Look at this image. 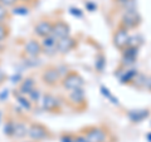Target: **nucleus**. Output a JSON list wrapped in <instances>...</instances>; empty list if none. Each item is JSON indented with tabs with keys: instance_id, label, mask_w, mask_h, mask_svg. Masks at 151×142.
<instances>
[{
	"instance_id": "f257e3e1",
	"label": "nucleus",
	"mask_w": 151,
	"mask_h": 142,
	"mask_svg": "<svg viewBox=\"0 0 151 142\" xmlns=\"http://www.w3.org/2000/svg\"><path fill=\"white\" fill-rule=\"evenodd\" d=\"M62 73L59 68L54 64H47L40 69L39 79L40 82L48 88H57L60 86V80H62Z\"/></svg>"
},
{
	"instance_id": "f03ea898",
	"label": "nucleus",
	"mask_w": 151,
	"mask_h": 142,
	"mask_svg": "<svg viewBox=\"0 0 151 142\" xmlns=\"http://www.w3.org/2000/svg\"><path fill=\"white\" fill-rule=\"evenodd\" d=\"M64 103H67V106L76 112H83L87 108V96L84 92V88L73 89V91L67 92Z\"/></svg>"
},
{
	"instance_id": "7ed1b4c3",
	"label": "nucleus",
	"mask_w": 151,
	"mask_h": 142,
	"mask_svg": "<svg viewBox=\"0 0 151 142\" xmlns=\"http://www.w3.org/2000/svg\"><path fill=\"white\" fill-rule=\"evenodd\" d=\"M53 138V133L45 125L38 121H30L28 128V140L32 142H43Z\"/></svg>"
},
{
	"instance_id": "20e7f679",
	"label": "nucleus",
	"mask_w": 151,
	"mask_h": 142,
	"mask_svg": "<svg viewBox=\"0 0 151 142\" xmlns=\"http://www.w3.org/2000/svg\"><path fill=\"white\" fill-rule=\"evenodd\" d=\"M42 110L52 115H59L63 111V101L52 92H44L40 99Z\"/></svg>"
},
{
	"instance_id": "39448f33",
	"label": "nucleus",
	"mask_w": 151,
	"mask_h": 142,
	"mask_svg": "<svg viewBox=\"0 0 151 142\" xmlns=\"http://www.w3.org/2000/svg\"><path fill=\"white\" fill-rule=\"evenodd\" d=\"M60 87L67 92L73 91V89L84 88V78L77 70L69 69L63 74L62 80H60Z\"/></svg>"
},
{
	"instance_id": "423d86ee",
	"label": "nucleus",
	"mask_w": 151,
	"mask_h": 142,
	"mask_svg": "<svg viewBox=\"0 0 151 142\" xmlns=\"http://www.w3.org/2000/svg\"><path fill=\"white\" fill-rule=\"evenodd\" d=\"M87 142H107L110 133L107 128L102 126H88L79 132Z\"/></svg>"
},
{
	"instance_id": "0eeeda50",
	"label": "nucleus",
	"mask_w": 151,
	"mask_h": 142,
	"mask_svg": "<svg viewBox=\"0 0 151 142\" xmlns=\"http://www.w3.org/2000/svg\"><path fill=\"white\" fill-rule=\"evenodd\" d=\"M130 30H127L126 28L122 25H117V28L112 33V44L116 49H119L120 52L124 50L130 43Z\"/></svg>"
},
{
	"instance_id": "6e6552de",
	"label": "nucleus",
	"mask_w": 151,
	"mask_h": 142,
	"mask_svg": "<svg viewBox=\"0 0 151 142\" xmlns=\"http://www.w3.org/2000/svg\"><path fill=\"white\" fill-rule=\"evenodd\" d=\"M53 33V20L49 18L39 19L34 27H33V34L37 39H43V38L50 35Z\"/></svg>"
},
{
	"instance_id": "1a4fd4ad",
	"label": "nucleus",
	"mask_w": 151,
	"mask_h": 142,
	"mask_svg": "<svg viewBox=\"0 0 151 142\" xmlns=\"http://www.w3.org/2000/svg\"><path fill=\"white\" fill-rule=\"evenodd\" d=\"M141 20H142V19H141V15L136 9L135 10H126L124 14H122L119 24L122 25L124 28H126L127 30H134L136 28L140 27Z\"/></svg>"
},
{
	"instance_id": "9d476101",
	"label": "nucleus",
	"mask_w": 151,
	"mask_h": 142,
	"mask_svg": "<svg viewBox=\"0 0 151 142\" xmlns=\"http://www.w3.org/2000/svg\"><path fill=\"white\" fill-rule=\"evenodd\" d=\"M139 47L134 45H127L124 50H121V63L124 68H131L136 63L139 57Z\"/></svg>"
},
{
	"instance_id": "9b49d317",
	"label": "nucleus",
	"mask_w": 151,
	"mask_h": 142,
	"mask_svg": "<svg viewBox=\"0 0 151 142\" xmlns=\"http://www.w3.org/2000/svg\"><path fill=\"white\" fill-rule=\"evenodd\" d=\"M23 53L29 58H38L39 55L44 53V49L42 47V43L37 38H30L28 39L24 45H23Z\"/></svg>"
},
{
	"instance_id": "f8f14e48",
	"label": "nucleus",
	"mask_w": 151,
	"mask_h": 142,
	"mask_svg": "<svg viewBox=\"0 0 151 142\" xmlns=\"http://www.w3.org/2000/svg\"><path fill=\"white\" fill-rule=\"evenodd\" d=\"M77 47H78V39L72 37V35H69L67 38H63V39L58 40V44H57V53L60 54V55H67L70 53V52H73Z\"/></svg>"
},
{
	"instance_id": "ddd939ff",
	"label": "nucleus",
	"mask_w": 151,
	"mask_h": 142,
	"mask_svg": "<svg viewBox=\"0 0 151 142\" xmlns=\"http://www.w3.org/2000/svg\"><path fill=\"white\" fill-rule=\"evenodd\" d=\"M70 32H72L70 25L64 20V19L58 18V19H55V20H53V33H52V34H53L58 40L69 37Z\"/></svg>"
},
{
	"instance_id": "4468645a",
	"label": "nucleus",
	"mask_w": 151,
	"mask_h": 142,
	"mask_svg": "<svg viewBox=\"0 0 151 142\" xmlns=\"http://www.w3.org/2000/svg\"><path fill=\"white\" fill-rule=\"evenodd\" d=\"M35 88H37V79L34 78V75H27V77H23L20 83L18 84L17 91L20 94H23V96H28Z\"/></svg>"
},
{
	"instance_id": "2eb2a0df",
	"label": "nucleus",
	"mask_w": 151,
	"mask_h": 142,
	"mask_svg": "<svg viewBox=\"0 0 151 142\" xmlns=\"http://www.w3.org/2000/svg\"><path fill=\"white\" fill-rule=\"evenodd\" d=\"M117 75H119V79L122 84H129V86H132L135 78L139 75V70L135 68H124L122 65H120V70H117Z\"/></svg>"
},
{
	"instance_id": "dca6fc26",
	"label": "nucleus",
	"mask_w": 151,
	"mask_h": 142,
	"mask_svg": "<svg viewBox=\"0 0 151 142\" xmlns=\"http://www.w3.org/2000/svg\"><path fill=\"white\" fill-rule=\"evenodd\" d=\"M127 118L132 122V123H140V122L145 121L146 118H149L150 111L147 108H140V110H130L127 111Z\"/></svg>"
},
{
	"instance_id": "f3484780",
	"label": "nucleus",
	"mask_w": 151,
	"mask_h": 142,
	"mask_svg": "<svg viewBox=\"0 0 151 142\" xmlns=\"http://www.w3.org/2000/svg\"><path fill=\"white\" fill-rule=\"evenodd\" d=\"M28 128H29V122H27L25 120H23V118H17L14 138L15 140L28 138Z\"/></svg>"
},
{
	"instance_id": "a211bd4d",
	"label": "nucleus",
	"mask_w": 151,
	"mask_h": 142,
	"mask_svg": "<svg viewBox=\"0 0 151 142\" xmlns=\"http://www.w3.org/2000/svg\"><path fill=\"white\" fill-rule=\"evenodd\" d=\"M15 121L17 118L10 113H8L4 120V136L8 138H14V132H15Z\"/></svg>"
},
{
	"instance_id": "6ab92c4d",
	"label": "nucleus",
	"mask_w": 151,
	"mask_h": 142,
	"mask_svg": "<svg viewBox=\"0 0 151 142\" xmlns=\"http://www.w3.org/2000/svg\"><path fill=\"white\" fill-rule=\"evenodd\" d=\"M40 43H42V47H43L44 49V53L47 52H54L57 54V44H58V39L53 35L50 34L48 37L43 38V39H40Z\"/></svg>"
},
{
	"instance_id": "aec40b11",
	"label": "nucleus",
	"mask_w": 151,
	"mask_h": 142,
	"mask_svg": "<svg viewBox=\"0 0 151 142\" xmlns=\"http://www.w3.org/2000/svg\"><path fill=\"white\" fill-rule=\"evenodd\" d=\"M14 97H15L18 103L23 108H24L25 111H32V108H33V106H34V105L30 102V99L28 98V96H23V94H20L18 91H14Z\"/></svg>"
},
{
	"instance_id": "412c9836",
	"label": "nucleus",
	"mask_w": 151,
	"mask_h": 142,
	"mask_svg": "<svg viewBox=\"0 0 151 142\" xmlns=\"http://www.w3.org/2000/svg\"><path fill=\"white\" fill-rule=\"evenodd\" d=\"M32 10V6L30 5H27V4H22L19 3L18 5H15L13 9H10V11L13 15H19V16H24L28 15Z\"/></svg>"
},
{
	"instance_id": "4be33fe9",
	"label": "nucleus",
	"mask_w": 151,
	"mask_h": 142,
	"mask_svg": "<svg viewBox=\"0 0 151 142\" xmlns=\"http://www.w3.org/2000/svg\"><path fill=\"white\" fill-rule=\"evenodd\" d=\"M12 33V28L9 23H0V43L5 42Z\"/></svg>"
},
{
	"instance_id": "5701e85b",
	"label": "nucleus",
	"mask_w": 151,
	"mask_h": 142,
	"mask_svg": "<svg viewBox=\"0 0 151 142\" xmlns=\"http://www.w3.org/2000/svg\"><path fill=\"white\" fill-rule=\"evenodd\" d=\"M105 67H106V57L102 53H100L96 57V59H94V68H96L98 73H102Z\"/></svg>"
},
{
	"instance_id": "b1692460",
	"label": "nucleus",
	"mask_w": 151,
	"mask_h": 142,
	"mask_svg": "<svg viewBox=\"0 0 151 142\" xmlns=\"http://www.w3.org/2000/svg\"><path fill=\"white\" fill-rule=\"evenodd\" d=\"M12 15L13 14L9 9L0 5V23H9V20L12 19Z\"/></svg>"
},
{
	"instance_id": "393cba45",
	"label": "nucleus",
	"mask_w": 151,
	"mask_h": 142,
	"mask_svg": "<svg viewBox=\"0 0 151 142\" xmlns=\"http://www.w3.org/2000/svg\"><path fill=\"white\" fill-rule=\"evenodd\" d=\"M42 93L39 89L35 88L33 92H30L29 94H28V98L30 99V102L33 103V105H38V103H40V99H42Z\"/></svg>"
},
{
	"instance_id": "a878e982",
	"label": "nucleus",
	"mask_w": 151,
	"mask_h": 142,
	"mask_svg": "<svg viewBox=\"0 0 151 142\" xmlns=\"http://www.w3.org/2000/svg\"><path fill=\"white\" fill-rule=\"evenodd\" d=\"M100 89H101L102 96H105L107 99H110V101H112L113 105H119V99L113 97V94L110 92V89H108L107 87H105V86H101V88H100Z\"/></svg>"
},
{
	"instance_id": "bb28decb",
	"label": "nucleus",
	"mask_w": 151,
	"mask_h": 142,
	"mask_svg": "<svg viewBox=\"0 0 151 142\" xmlns=\"http://www.w3.org/2000/svg\"><path fill=\"white\" fill-rule=\"evenodd\" d=\"M60 142H76V135L69 133V132H63L59 137Z\"/></svg>"
},
{
	"instance_id": "cd10ccee",
	"label": "nucleus",
	"mask_w": 151,
	"mask_h": 142,
	"mask_svg": "<svg viewBox=\"0 0 151 142\" xmlns=\"http://www.w3.org/2000/svg\"><path fill=\"white\" fill-rule=\"evenodd\" d=\"M19 4V0H0V5L5 6L6 9H13Z\"/></svg>"
},
{
	"instance_id": "c85d7f7f",
	"label": "nucleus",
	"mask_w": 151,
	"mask_h": 142,
	"mask_svg": "<svg viewBox=\"0 0 151 142\" xmlns=\"http://www.w3.org/2000/svg\"><path fill=\"white\" fill-rule=\"evenodd\" d=\"M84 6H86L87 10L91 11V13H93V11L97 10V4L93 3V1H86V3H84Z\"/></svg>"
},
{
	"instance_id": "c756f323",
	"label": "nucleus",
	"mask_w": 151,
	"mask_h": 142,
	"mask_svg": "<svg viewBox=\"0 0 151 142\" xmlns=\"http://www.w3.org/2000/svg\"><path fill=\"white\" fill-rule=\"evenodd\" d=\"M69 11H70V14H72V15L77 16V18H82V16H83V11L81 10V9H78V8H70Z\"/></svg>"
},
{
	"instance_id": "7c9ffc66",
	"label": "nucleus",
	"mask_w": 151,
	"mask_h": 142,
	"mask_svg": "<svg viewBox=\"0 0 151 142\" xmlns=\"http://www.w3.org/2000/svg\"><path fill=\"white\" fill-rule=\"evenodd\" d=\"M38 1H39V0H19V3H22V4H27V5H30L32 8L34 6Z\"/></svg>"
},
{
	"instance_id": "2f4dec72",
	"label": "nucleus",
	"mask_w": 151,
	"mask_h": 142,
	"mask_svg": "<svg viewBox=\"0 0 151 142\" xmlns=\"http://www.w3.org/2000/svg\"><path fill=\"white\" fill-rule=\"evenodd\" d=\"M5 79H6V74H5V72H4L1 68H0V86L5 82Z\"/></svg>"
},
{
	"instance_id": "473e14b6",
	"label": "nucleus",
	"mask_w": 151,
	"mask_h": 142,
	"mask_svg": "<svg viewBox=\"0 0 151 142\" xmlns=\"http://www.w3.org/2000/svg\"><path fill=\"white\" fill-rule=\"evenodd\" d=\"M145 88L147 89V91H150V92H151V75H147V78H146Z\"/></svg>"
},
{
	"instance_id": "72a5a7b5",
	"label": "nucleus",
	"mask_w": 151,
	"mask_h": 142,
	"mask_svg": "<svg viewBox=\"0 0 151 142\" xmlns=\"http://www.w3.org/2000/svg\"><path fill=\"white\" fill-rule=\"evenodd\" d=\"M115 3H117V4H121V5H124V4H126L127 1H130V0H113Z\"/></svg>"
},
{
	"instance_id": "f704fd0d",
	"label": "nucleus",
	"mask_w": 151,
	"mask_h": 142,
	"mask_svg": "<svg viewBox=\"0 0 151 142\" xmlns=\"http://www.w3.org/2000/svg\"><path fill=\"white\" fill-rule=\"evenodd\" d=\"M146 140H147L149 142H151V132H150V133L146 135Z\"/></svg>"
},
{
	"instance_id": "c9c22d12",
	"label": "nucleus",
	"mask_w": 151,
	"mask_h": 142,
	"mask_svg": "<svg viewBox=\"0 0 151 142\" xmlns=\"http://www.w3.org/2000/svg\"><path fill=\"white\" fill-rule=\"evenodd\" d=\"M19 142H32L30 140H27V141H19Z\"/></svg>"
},
{
	"instance_id": "e433bc0d",
	"label": "nucleus",
	"mask_w": 151,
	"mask_h": 142,
	"mask_svg": "<svg viewBox=\"0 0 151 142\" xmlns=\"http://www.w3.org/2000/svg\"><path fill=\"white\" fill-rule=\"evenodd\" d=\"M107 142H110V141H107Z\"/></svg>"
}]
</instances>
